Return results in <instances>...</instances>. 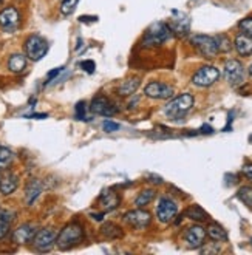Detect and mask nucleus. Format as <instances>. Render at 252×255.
Returning <instances> with one entry per match:
<instances>
[{
  "mask_svg": "<svg viewBox=\"0 0 252 255\" xmlns=\"http://www.w3.org/2000/svg\"><path fill=\"white\" fill-rule=\"evenodd\" d=\"M206 229L201 226H192L187 229L186 235H184V242L187 243V246L190 249H198L204 245V240H206Z\"/></svg>",
  "mask_w": 252,
  "mask_h": 255,
  "instance_id": "nucleus-13",
  "label": "nucleus"
},
{
  "mask_svg": "<svg viewBox=\"0 0 252 255\" xmlns=\"http://www.w3.org/2000/svg\"><path fill=\"white\" fill-rule=\"evenodd\" d=\"M120 203H121L120 195H118L116 192H113V190H106L99 198V204L102 206V209L106 212L115 211V209L120 206Z\"/></svg>",
  "mask_w": 252,
  "mask_h": 255,
  "instance_id": "nucleus-16",
  "label": "nucleus"
},
{
  "mask_svg": "<svg viewBox=\"0 0 252 255\" xmlns=\"http://www.w3.org/2000/svg\"><path fill=\"white\" fill-rule=\"evenodd\" d=\"M251 141H252V136H251Z\"/></svg>",
  "mask_w": 252,
  "mask_h": 255,
  "instance_id": "nucleus-43",
  "label": "nucleus"
},
{
  "mask_svg": "<svg viewBox=\"0 0 252 255\" xmlns=\"http://www.w3.org/2000/svg\"><path fill=\"white\" fill-rule=\"evenodd\" d=\"M3 3V0H0V5H2Z\"/></svg>",
  "mask_w": 252,
  "mask_h": 255,
  "instance_id": "nucleus-42",
  "label": "nucleus"
},
{
  "mask_svg": "<svg viewBox=\"0 0 252 255\" xmlns=\"http://www.w3.org/2000/svg\"><path fill=\"white\" fill-rule=\"evenodd\" d=\"M25 53L29 61L37 62L48 53V43L42 36L33 34L25 40Z\"/></svg>",
  "mask_w": 252,
  "mask_h": 255,
  "instance_id": "nucleus-3",
  "label": "nucleus"
},
{
  "mask_svg": "<svg viewBox=\"0 0 252 255\" xmlns=\"http://www.w3.org/2000/svg\"><path fill=\"white\" fill-rule=\"evenodd\" d=\"M170 37V29L164 23H153L144 36L145 47H158Z\"/></svg>",
  "mask_w": 252,
  "mask_h": 255,
  "instance_id": "nucleus-5",
  "label": "nucleus"
},
{
  "mask_svg": "<svg viewBox=\"0 0 252 255\" xmlns=\"http://www.w3.org/2000/svg\"><path fill=\"white\" fill-rule=\"evenodd\" d=\"M19 25H20V12L17 11V8L8 6L0 11V26H2L3 31L12 33L19 28Z\"/></svg>",
  "mask_w": 252,
  "mask_h": 255,
  "instance_id": "nucleus-9",
  "label": "nucleus"
},
{
  "mask_svg": "<svg viewBox=\"0 0 252 255\" xmlns=\"http://www.w3.org/2000/svg\"><path fill=\"white\" fill-rule=\"evenodd\" d=\"M225 78L232 87H239L245 82L246 78V70L240 61L235 59H229L225 64Z\"/></svg>",
  "mask_w": 252,
  "mask_h": 255,
  "instance_id": "nucleus-6",
  "label": "nucleus"
},
{
  "mask_svg": "<svg viewBox=\"0 0 252 255\" xmlns=\"http://www.w3.org/2000/svg\"><path fill=\"white\" fill-rule=\"evenodd\" d=\"M92 112L101 116H112L116 113V109L113 104L104 96H98L92 102Z\"/></svg>",
  "mask_w": 252,
  "mask_h": 255,
  "instance_id": "nucleus-15",
  "label": "nucleus"
},
{
  "mask_svg": "<svg viewBox=\"0 0 252 255\" xmlns=\"http://www.w3.org/2000/svg\"><path fill=\"white\" fill-rule=\"evenodd\" d=\"M8 68H9L11 73H16V74L22 73L26 68V56L19 54V53L12 54L9 57V61H8Z\"/></svg>",
  "mask_w": 252,
  "mask_h": 255,
  "instance_id": "nucleus-20",
  "label": "nucleus"
},
{
  "mask_svg": "<svg viewBox=\"0 0 252 255\" xmlns=\"http://www.w3.org/2000/svg\"><path fill=\"white\" fill-rule=\"evenodd\" d=\"M215 42H217V47H218V53H229L232 50V42L231 39L226 36V34H220L215 37Z\"/></svg>",
  "mask_w": 252,
  "mask_h": 255,
  "instance_id": "nucleus-28",
  "label": "nucleus"
},
{
  "mask_svg": "<svg viewBox=\"0 0 252 255\" xmlns=\"http://www.w3.org/2000/svg\"><path fill=\"white\" fill-rule=\"evenodd\" d=\"M153 198H155V192H153L152 189H149V190H142V192L138 195V198H136L135 204H136L138 207H144V206H147L149 203H152Z\"/></svg>",
  "mask_w": 252,
  "mask_h": 255,
  "instance_id": "nucleus-29",
  "label": "nucleus"
},
{
  "mask_svg": "<svg viewBox=\"0 0 252 255\" xmlns=\"http://www.w3.org/2000/svg\"><path fill=\"white\" fill-rule=\"evenodd\" d=\"M102 127H104V130H106L107 133H113L116 130H120V124H116L113 121H106Z\"/></svg>",
  "mask_w": 252,
  "mask_h": 255,
  "instance_id": "nucleus-35",
  "label": "nucleus"
},
{
  "mask_svg": "<svg viewBox=\"0 0 252 255\" xmlns=\"http://www.w3.org/2000/svg\"><path fill=\"white\" fill-rule=\"evenodd\" d=\"M62 70H64V67H59V68H54L53 71H50V73H48V82H50V81H51L53 78H56V76H57V74H59V73H61Z\"/></svg>",
  "mask_w": 252,
  "mask_h": 255,
  "instance_id": "nucleus-37",
  "label": "nucleus"
},
{
  "mask_svg": "<svg viewBox=\"0 0 252 255\" xmlns=\"http://www.w3.org/2000/svg\"><path fill=\"white\" fill-rule=\"evenodd\" d=\"M170 31H173L176 36H184L189 31V19L181 17V19H173V22L169 26Z\"/></svg>",
  "mask_w": 252,
  "mask_h": 255,
  "instance_id": "nucleus-23",
  "label": "nucleus"
},
{
  "mask_svg": "<svg viewBox=\"0 0 252 255\" xmlns=\"http://www.w3.org/2000/svg\"><path fill=\"white\" fill-rule=\"evenodd\" d=\"M79 20H81V22H92V20H96V17H87V16L82 17V16H81Z\"/></svg>",
  "mask_w": 252,
  "mask_h": 255,
  "instance_id": "nucleus-39",
  "label": "nucleus"
},
{
  "mask_svg": "<svg viewBox=\"0 0 252 255\" xmlns=\"http://www.w3.org/2000/svg\"><path fill=\"white\" fill-rule=\"evenodd\" d=\"M178 214V206L170 198H161L156 207V217L161 223H170Z\"/></svg>",
  "mask_w": 252,
  "mask_h": 255,
  "instance_id": "nucleus-10",
  "label": "nucleus"
},
{
  "mask_svg": "<svg viewBox=\"0 0 252 255\" xmlns=\"http://www.w3.org/2000/svg\"><path fill=\"white\" fill-rule=\"evenodd\" d=\"M79 67L87 73H95V70H96V64L93 61H84L79 64Z\"/></svg>",
  "mask_w": 252,
  "mask_h": 255,
  "instance_id": "nucleus-34",
  "label": "nucleus"
},
{
  "mask_svg": "<svg viewBox=\"0 0 252 255\" xmlns=\"http://www.w3.org/2000/svg\"><path fill=\"white\" fill-rule=\"evenodd\" d=\"M242 172L249 179V181H252V164H246V166H243Z\"/></svg>",
  "mask_w": 252,
  "mask_h": 255,
  "instance_id": "nucleus-36",
  "label": "nucleus"
},
{
  "mask_svg": "<svg viewBox=\"0 0 252 255\" xmlns=\"http://www.w3.org/2000/svg\"><path fill=\"white\" fill-rule=\"evenodd\" d=\"M76 119H79V121H88V118L85 116V102H79L76 106Z\"/></svg>",
  "mask_w": 252,
  "mask_h": 255,
  "instance_id": "nucleus-33",
  "label": "nucleus"
},
{
  "mask_svg": "<svg viewBox=\"0 0 252 255\" xmlns=\"http://www.w3.org/2000/svg\"><path fill=\"white\" fill-rule=\"evenodd\" d=\"M43 190V184L40 179H31L28 184H26V189H25V201L28 206H31L37 198L39 195L42 193Z\"/></svg>",
  "mask_w": 252,
  "mask_h": 255,
  "instance_id": "nucleus-17",
  "label": "nucleus"
},
{
  "mask_svg": "<svg viewBox=\"0 0 252 255\" xmlns=\"http://www.w3.org/2000/svg\"><path fill=\"white\" fill-rule=\"evenodd\" d=\"M192 107H194V96L189 93H183L180 96L173 98L167 106L164 107V115L170 119L183 118Z\"/></svg>",
  "mask_w": 252,
  "mask_h": 255,
  "instance_id": "nucleus-2",
  "label": "nucleus"
},
{
  "mask_svg": "<svg viewBox=\"0 0 252 255\" xmlns=\"http://www.w3.org/2000/svg\"><path fill=\"white\" fill-rule=\"evenodd\" d=\"M124 220L130 224L131 228L135 229H144L150 224V214L142 209H135V211H130L124 215Z\"/></svg>",
  "mask_w": 252,
  "mask_h": 255,
  "instance_id": "nucleus-12",
  "label": "nucleus"
},
{
  "mask_svg": "<svg viewBox=\"0 0 252 255\" xmlns=\"http://www.w3.org/2000/svg\"><path fill=\"white\" fill-rule=\"evenodd\" d=\"M190 43L198 50V53L207 59H212L218 54V47L215 37L206 36V34H195L190 37Z\"/></svg>",
  "mask_w": 252,
  "mask_h": 255,
  "instance_id": "nucleus-4",
  "label": "nucleus"
},
{
  "mask_svg": "<svg viewBox=\"0 0 252 255\" xmlns=\"http://www.w3.org/2000/svg\"><path fill=\"white\" fill-rule=\"evenodd\" d=\"M84 238V229L79 223H70L67 226L57 234L56 245L59 249L68 251L71 248L78 246Z\"/></svg>",
  "mask_w": 252,
  "mask_h": 255,
  "instance_id": "nucleus-1",
  "label": "nucleus"
},
{
  "mask_svg": "<svg viewBox=\"0 0 252 255\" xmlns=\"http://www.w3.org/2000/svg\"><path fill=\"white\" fill-rule=\"evenodd\" d=\"M138 87H139V79H128V81H126V82L121 84V87H120V93H121L123 96H128V95H131V93H135Z\"/></svg>",
  "mask_w": 252,
  "mask_h": 255,
  "instance_id": "nucleus-27",
  "label": "nucleus"
},
{
  "mask_svg": "<svg viewBox=\"0 0 252 255\" xmlns=\"http://www.w3.org/2000/svg\"><path fill=\"white\" fill-rule=\"evenodd\" d=\"M0 178H2V176H0Z\"/></svg>",
  "mask_w": 252,
  "mask_h": 255,
  "instance_id": "nucleus-44",
  "label": "nucleus"
},
{
  "mask_svg": "<svg viewBox=\"0 0 252 255\" xmlns=\"http://www.w3.org/2000/svg\"><path fill=\"white\" fill-rule=\"evenodd\" d=\"M36 232L37 231L33 224H22V226H19L12 232V242L17 245H26L29 242H33Z\"/></svg>",
  "mask_w": 252,
  "mask_h": 255,
  "instance_id": "nucleus-14",
  "label": "nucleus"
},
{
  "mask_svg": "<svg viewBox=\"0 0 252 255\" xmlns=\"http://www.w3.org/2000/svg\"><path fill=\"white\" fill-rule=\"evenodd\" d=\"M92 218H93V220H96V221H102L104 214H92Z\"/></svg>",
  "mask_w": 252,
  "mask_h": 255,
  "instance_id": "nucleus-38",
  "label": "nucleus"
},
{
  "mask_svg": "<svg viewBox=\"0 0 252 255\" xmlns=\"http://www.w3.org/2000/svg\"><path fill=\"white\" fill-rule=\"evenodd\" d=\"M19 186V178L14 173H8L0 178V192L3 195H11Z\"/></svg>",
  "mask_w": 252,
  "mask_h": 255,
  "instance_id": "nucleus-19",
  "label": "nucleus"
},
{
  "mask_svg": "<svg viewBox=\"0 0 252 255\" xmlns=\"http://www.w3.org/2000/svg\"><path fill=\"white\" fill-rule=\"evenodd\" d=\"M249 74L252 76V64H251V67H249Z\"/></svg>",
  "mask_w": 252,
  "mask_h": 255,
  "instance_id": "nucleus-41",
  "label": "nucleus"
},
{
  "mask_svg": "<svg viewBox=\"0 0 252 255\" xmlns=\"http://www.w3.org/2000/svg\"><path fill=\"white\" fill-rule=\"evenodd\" d=\"M218 78H220V70L212 65H206V67H201L194 76H192V82L197 87H211L218 81Z\"/></svg>",
  "mask_w": 252,
  "mask_h": 255,
  "instance_id": "nucleus-7",
  "label": "nucleus"
},
{
  "mask_svg": "<svg viewBox=\"0 0 252 255\" xmlns=\"http://www.w3.org/2000/svg\"><path fill=\"white\" fill-rule=\"evenodd\" d=\"M56 238H57V232L51 228H45L36 232L33 238V245L37 251L47 252L56 245Z\"/></svg>",
  "mask_w": 252,
  "mask_h": 255,
  "instance_id": "nucleus-8",
  "label": "nucleus"
},
{
  "mask_svg": "<svg viewBox=\"0 0 252 255\" xmlns=\"http://www.w3.org/2000/svg\"><path fill=\"white\" fill-rule=\"evenodd\" d=\"M145 96H149L152 99H169L173 96V87L164 84V82H150L147 84L144 88Z\"/></svg>",
  "mask_w": 252,
  "mask_h": 255,
  "instance_id": "nucleus-11",
  "label": "nucleus"
},
{
  "mask_svg": "<svg viewBox=\"0 0 252 255\" xmlns=\"http://www.w3.org/2000/svg\"><path fill=\"white\" fill-rule=\"evenodd\" d=\"M187 218L190 220H194V221H206V220H209V215H207L204 211H203V207L198 206V204H194V206H190L186 214H184Z\"/></svg>",
  "mask_w": 252,
  "mask_h": 255,
  "instance_id": "nucleus-24",
  "label": "nucleus"
},
{
  "mask_svg": "<svg viewBox=\"0 0 252 255\" xmlns=\"http://www.w3.org/2000/svg\"><path fill=\"white\" fill-rule=\"evenodd\" d=\"M14 159V155L9 148L0 147V170H5L11 166V162Z\"/></svg>",
  "mask_w": 252,
  "mask_h": 255,
  "instance_id": "nucleus-26",
  "label": "nucleus"
},
{
  "mask_svg": "<svg viewBox=\"0 0 252 255\" xmlns=\"http://www.w3.org/2000/svg\"><path fill=\"white\" fill-rule=\"evenodd\" d=\"M206 234L209 235L214 242H226L228 240V234H226V231L220 226V224H217V223H212V224H209V228H207V231H206Z\"/></svg>",
  "mask_w": 252,
  "mask_h": 255,
  "instance_id": "nucleus-22",
  "label": "nucleus"
},
{
  "mask_svg": "<svg viewBox=\"0 0 252 255\" xmlns=\"http://www.w3.org/2000/svg\"><path fill=\"white\" fill-rule=\"evenodd\" d=\"M101 232H102L104 237L109 238V240H116V238L123 237V229L120 226H116V224H113V223L104 224V226L101 228Z\"/></svg>",
  "mask_w": 252,
  "mask_h": 255,
  "instance_id": "nucleus-25",
  "label": "nucleus"
},
{
  "mask_svg": "<svg viewBox=\"0 0 252 255\" xmlns=\"http://www.w3.org/2000/svg\"><path fill=\"white\" fill-rule=\"evenodd\" d=\"M203 133H212L214 131V128L212 127H209V126H203Z\"/></svg>",
  "mask_w": 252,
  "mask_h": 255,
  "instance_id": "nucleus-40",
  "label": "nucleus"
},
{
  "mask_svg": "<svg viewBox=\"0 0 252 255\" xmlns=\"http://www.w3.org/2000/svg\"><path fill=\"white\" fill-rule=\"evenodd\" d=\"M237 197H239V200L246 204L248 207H252V187L249 186H245L239 190V193H237Z\"/></svg>",
  "mask_w": 252,
  "mask_h": 255,
  "instance_id": "nucleus-30",
  "label": "nucleus"
},
{
  "mask_svg": "<svg viewBox=\"0 0 252 255\" xmlns=\"http://www.w3.org/2000/svg\"><path fill=\"white\" fill-rule=\"evenodd\" d=\"M79 3V0H64L61 5V12L64 16H70V14L76 9V5Z\"/></svg>",
  "mask_w": 252,
  "mask_h": 255,
  "instance_id": "nucleus-31",
  "label": "nucleus"
},
{
  "mask_svg": "<svg viewBox=\"0 0 252 255\" xmlns=\"http://www.w3.org/2000/svg\"><path fill=\"white\" fill-rule=\"evenodd\" d=\"M14 217H16V214L11 211H0V240L8 235Z\"/></svg>",
  "mask_w": 252,
  "mask_h": 255,
  "instance_id": "nucleus-21",
  "label": "nucleus"
},
{
  "mask_svg": "<svg viewBox=\"0 0 252 255\" xmlns=\"http://www.w3.org/2000/svg\"><path fill=\"white\" fill-rule=\"evenodd\" d=\"M239 26H240V29L243 31V34H246V36L252 37V17H246V19H243V20L239 23Z\"/></svg>",
  "mask_w": 252,
  "mask_h": 255,
  "instance_id": "nucleus-32",
  "label": "nucleus"
},
{
  "mask_svg": "<svg viewBox=\"0 0 252 255\" xmlns=\"http://www.w3.org/2000/svg\"><path fill=\"white\" fill-rule=\"evenodd\" d=\"M234 47L240 56H251L252 54V37L246 36V34H239L235 37Z\"/></svg>",
  "mask_w": 252,
  "mask_h": 255,
  "instance_id": "nucleus-18",
  "label": "nucleus"
}]
</instances>
